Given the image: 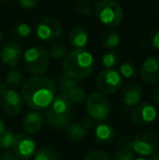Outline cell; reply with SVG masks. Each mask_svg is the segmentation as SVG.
I'll use <instances>...</instances> for the list:
<instances>
[{
  "label": "cell",
  "instance_id": "obj_1",
  "mask_svg": "<svg viewBox=\"0 0 159 160\" xmlns=\"http://www.w3.org/2000/svg\"><path fill=\"white\" fill-rule=\"evenodd\" d=\"M57 85L51 78L34 75L25 81L22 86L23 101L33 110L47 109L57 96Z\"/></svg>",
  "mask_w": 159,
  "mask_h": 160
},
{
  "label": "cell",
  "instance_id": "obj_2",
  "mask_svg": "<svg viewBox=\"0 0 159 160\" xmlns=\"http://www.w3.org/2000/svg\"><path fill=\"white\" fill-rule=\"evenodd\" d=\"M94 57L84 48H75L67 53L62 62L63 74L75 80H83L92 74L94 70Z\"/></svg>",
  "mask_w": 159,
  "mask_h": 160
},
{
  "label": "cell",
  "instance_id": "obj_3",
  "mask_svg": "<svg viewBox=\"0 0 159 160\" xmlns=\"http://www.w3.org/2000/svg\"><path fill=\"white\" fill-rule=\"evenodd\" d=\"M73 102L66 93H60L57 95L47 108L45 119L49 125L56 128H66L69 124L72 117Z\"/></svg>",
  "mask_w": 159,
  "mask_h": 160
},
{
  "label": "cell",
  "instance_id": "obj_4",
  "mask_svg": "<svg viewBox=\"0 0 159 160\" xmlns=\"http://www.w3.org/2000/svg\"><path fill=\"white\" fill-rule=\"evenodd\" d=\"M24 67L34 75H42L46 73L50 63V56L46 49L33 46L26 49L23 53Z\"/></svg>",
  "mask_w": 159,
  "mask_h": 160
},
{
  "label": "cell",
  "instance_id": "obj_5",
  "mask_svg": "<svg viewBox=\"0 0 159 160\" xmlns=\"http://www.w3.org/2000/svg\"><path fill=\"white\" fill-rule=\"evenodd\" d=\"M95 15L106 26L115 28L123 20V10L115 0H99L95 6Z\"/></svg>",
  "mask_w": 159,
  "mask_h": 160
},
{
  "label": "cell",
  "instance_id": "obj_6",
  "mask_svg": "<svg viewBox=\"0 0 159 160\" xmlns=\"http://www.w3.org/2000/svg\"><path fill=\"white\" fill-rule=\"evenodd\" d=\"M87 116L95 121H105L111 113V102L104 94L92 93L85 99Z\"/></svg>",
  "mask_w": 159,
  "mask_h": 160
},
{
  "label": "cell",
  "instance_id": "obj_7",
  "mask_svg": "<svg viewBox=\"0 0 159 160\" xmlns=\"http://www.w3.org/2000/svg\"><path fill=\"white\" fill-rule=\"evenodd\" d=\"M134 152L140 156H151L158 148V136L152 130H143L134 135L131 141Z\"/></svg>",
  "mask_w": 159,
  "mask_h": 160
},
{
  "label": "cell",
  "instance_id": "obj_8",
  "mask_svg": "<svg viewBox=\"0 0 159 160\" xmlns=\"http://www.w3.org/2000/svg\"><path fill=\"white\" fill-rule=\"evenodd\" d=\"M0 102L4 112L10 116H17L23 110V98L17 91L9 87L4 82L0 81Z\"/></svg>",
  "mask_w": 159,
  "mask_h": 160
},
{
  "label": "cell",
  "instance_id": "obj_9",
  "mask_svg": "<svg viewBox=\"0 0 159 160\" xmlns=\"http://www.w3.org/2000/svg\"><path fill=\"white\" fill-rule=\"evenodd\" d=\"M96 85L102 93L112 95L117 93L122 86V76L113 69H104L98 73Z\"/></svg>",
  "mask_w": 159,
  "mask_h": 160
},
{
  "label": "cell",
  "instance_id": "obj_10",
  "mask_svg": "<svg viewBox=\"0 0 159 160\" xmlns=\"http://www.w3.org/2000/svg\"><path fill=\"white\" fill-rule=\"evenodd\" d=\"M36 35L42 42H55L62 35V26L52 18H44L37 24Z\"/></svg>",
  "mask_w": 159,
  "mask_h": 160
},
{
  "label": "cell",
  "instance_id": "obj_11",
  "mask_svg": "<svg viewBox=\"0 0 159 160\" xmlns=\"http://www.w3.org/2000/svg\"><path fill=\"white\" fill-rule=\"evenodd\" d=\"M12 150L22 160H28L36 152V143L30 134L17 133L15 134Z\"/></svg>",
  "mask_w": 159,
  "mask_h": 160
},
{
  "label": "cell",
  "instance_id": "obj_12",
  "mask_svg": "<svg viewBox=\"0 0 159 160\" xmlns=\"http://www.w3.org/2000/svg\"><path fill=\"white\" fill-rule=\"evenodd\" d=\"M157 110L152 103L142 102L137 103L131 112V121L135 125L144 127L153 123L157 119Z\"/></svg>",
  "mask_w": 159,
  "mask_h": 160
},
{
  "label": "cell",
  "instance_id": "obj_13",
  "mask_svg": "<svg viewBox=\"0 0 159 160\" xmlns=\"http://www.w3.org/2000/svg\"><path fill=\"white\" fill-rule=\"evenodd\" d=\"M23 57L22 47L17 42H8L0 49V60L9 68H15Z\"/></svg>",
  "mask_w": 159,
  "mask_h": 160
},
{
  "label": "cell",
  "instance_id": "obj_14",
  "mask_svg": "<svg viewBox=\"0 0 159 160\" xmlns=\"http://www.w3.org/2000/svg\"><path fill=\"white\" fill-rule=\"evenodd\" d=\"M141 78L146 84L159 83V57L149 56L144 60L141 67Z\"/></svg>",
  "mask_w": 159,
  "mask_h": 160
},
{
  "label": "cell",
  "instance_id": "obj_15",
  "mask_svg": "<svg viewBox=\"0 0 159 160\" xmlns=\"http://www.w3.org/2000/svg\"><path fill=\"white\" fill-rule=\"evenodd\" d=\"M143 98V87L137 83H130L125 85L122 91V101L127 107H134Z\"/></svg>",
  "mask_w": 159,
  "mask_h": 160
},
{
  "label": "cell",
  "instance_id": "obj_16",
  "mask_svg": "<svg viewBox=\"0 0 159 160\" xmlns=\"http://www.w3.org/2000/svg\"><path fill=\"white\" fill-rule=\"evenodd\" d=\"M44 119L42 116L36 110L28 111L22 119V128L26 134H36L42 130Z\"/></svg>",
  "mask_w": 159,
  "mask_h": 160
},
{
  "label": "cell",
  "instance_id": "obj_17",
  "mask_svg": "<svg viewBox=\"0 0 159 160\" xmlns=\"http://www.w3.org/2000/svg\"><path fill=\"white\" fill-rule=\"evenodd\" d=\"M94 136H95V139L98 144L107 145V144H110L111 142L115 139L116 130L110 123L102 121V122H100L99 124H97V127L95 128Z\"/></svg>",
  "mask_w": 159,
  "mask_h": 160
},
{
  "label": "cell",
  "instance_id": "obj_18",
  "mask_svg": "<svg viewBox=\"0 0 159 160\" xmlns=\"http://www.w3.org/2000/svg\"><path fill=\"white\" fill-rule=\"evenodd\" d=\"M68 39L70 45L74 48H85L88 44V33L82 26H74L69 32Z\"/></svg>",
  "mask_w": 159,
  "mask_h": 160
},
{
  "label": "cell",
  "instance_id": "obj_19",
  "mask_svg": "<svg viewBox=\"0 0 159 160\" xmlns=\"http://www.w3.org/2000/svg\"><path fill=\"white\" fill-rule=\"evenodd\" d=\"M112 160H134V150L131 146V141L122 138L115 150Z\"/></svg>",
  "mask_w": 159,
  "mask_h": 160
},
{
  "label": "cell",
  "instance_id": "obj_20",
  "mask_svg": "<svg viewBox=\"0 0 159 160\" xmlns=\"http://www.w3.org/2000/svg\"><path fill=\"white\" fill-rule=\"evenodd\" d=\"M66 132L70 139L75 141V142H79V141L84 139L85 137L87 136V132H88V131L83 127L82 123L73 122V123H70V124L67 125Z\"/></svg>",
  "mask_w": 159,
  "mask_h": 160
},
{
  "label": "cell",
  "instance_id": "obj_21",
  "mask_svg": "<svg viewBox=\"0 0 159 160\" xmlns=\"http://www.w3.org/2000/svg\"><path fill=\"white\" fill-rule=\"evenodd\" d=\"M23 81H24L23 72L19 69H15V68H11V70L7 73L6 78H4V83L9 87H12V88L19 87L23 83Z\"/></svg>",
  "mask_w": 159,
  "mask_h": 160
},
{
  "label": "cell",
  "instance_id": "obj_22",
  "mask_svg": "<svg viewBox=\"0 0 159 160\" xmlns=\"http://www.w3.org/2000/svg\"><path fill=\"white\" fill-rule=\"evenodd\" d=\"M100 42H102L104 48H116V47L119 46L121 42L120 34L115 30L107 31L106 33L102 34Z\"/></svg>",
  "mask_w": 159,
  "mask_h": 160
},
{
  "label": "cell",
  "instance_id": "obj_23",
  "mask_svg": "<svg viewBox=\"0 0 159 160\" xmlns=\"http://www.w3.org/2000/svg\"><path fill=\"white\" fill-rule=\"evenodd\" d=\"M33 160H61V156L57 149L49 146H45L35 152Z\"/></svg>",
  "mask_w": 159,
  "mask_h": 160
},
{
  "label": "cell",
  "instance_id": "obj_24",
  "mask_svg": "<svg viewBox=\"0 0 159 160\" xmlns=\"http://www.w3.org/2000/svg\"><path fill=\"white\" fill-rule=\"evenodd\" d=\"M80 85L79 80H75L70 76L66 75V74H62L59 78H58V86L57 88H59L60 93H68L71 88Z\"/></svg>",
  "mask_w": 159,
  "mask_h": 160
},
{
  "label": "cell",
  "instance_id": "obj_25",
  "mask_svg": "<svg viewBox=\"0 0 159 160\" xmlns=\"http://www.w3.org/2000/svg\"><path fill=\"white\" fill-rule=\"evenodd\" d=\"M48 52H49L50 58H52V59H55V60H61V59H63L67 56V53H68V48H67V46L63 42H56L50 46Z\"/></svg>",
  "mask_w": 159,
  "mask_h": 160
},
{
  "label": "cell",
  "instance_id": "obj_26",
  "mask_svg": "<svg viewBox=\"0 0 159 160\" xmlns=\"http://www.w3.org/2000/svg\"><path fill=\"white\" fill-rule=\"evenodd\" d=\"M66 94L69 96V98L71 99V101H72L73 103H82L83 101H85V99H86L85 91L80 86V85L71 88L70 91Z\"/></svg>",
  "mask_w": 159,
  "mask_h": 160
},
{
  "label": "cell",
  "instance_id": "obj_27",
  "mask_svg": "<svg viewBox=\"0 0 159 160\" xmlns=\"http://www.w3.org/2000/svg\"><path fill=\"white\" fill-rule=\"evenodd\" d=\"M119 73L122 76V78H132L136 75V68L135 64L131 61L123 62L119 68Z\"/></svg>",
  "mask_w": 159,
  "mask_h": 160
},
{
  "label": "cell",
  "instance_id": "obj_28",
  "mask_svg": "<svg viewBox=\"0 0 159 160\" xmlns=\"http://www.w3.org/2000/svg\"><path fill=\"white\" fill-rule=\"evenodd\" d=\"M15 134L11 131L7 130L3 134L0 136V148L4 150L12 149L13 143H14Z\"/></svg>",
  "mask_w": 159,
  "mask_h": 160
},
{
  "label": "cell",
  "instance_id": "obj_29",
  "mask_svg": "<svg viewBox=\"0 0 159 160\" xmlns=\"http://www.w3.org/2000/svg\"><path fill=\"white\" fill-rule=\"evenodd\" d=\"M118 61H119V57L115 51L106 52L102 58V63L106 69H113L118 64Z\"/></svg>",
  "mask_w": 159,
  "mask_h": 160
},
{
  "label": "cell",
  "instance_id": "obj_30",
  "mask_svg": "<svg viewBox=\"0 0 159 160\" xmlns=\"http://www.w3.org/2000/svg\"><path fill=\"white\" fill-rule=\"evenodd\" d=\"M13 33L20 38H27L32 34V26L28 23H19L13 28Z\"/></svg>",
  "mask_w": 159,
  "mask_h": 160
},
{
  "label": "cell",
  "instance_id": "obj_31",
  "mask_svg": "<svg viewBox=\"0 0 159 160\" xmlns=\"http://www.w3.org/2000/svg\"><path fill=\"white\" fill-rule=\"evenodd\" d=\"M83 160H111L110 156L106 152L100 149H94L88 152Z\"/></svg>",
  "mask_w": 159,
  "mask_h": 160
},
{
  "label": "cell",
  "instance_id": "obj_32",
  "mask_svg": "<svg viewBox=\"0 0 159 160\" xmlns=\"http://www.w3.org/2000/svg\"><path fill=\"white\" fill-rule=\"evenodd\" d=\"M77 12L82 17H88L92 13V6L88 0H81L77 2Z\"/></svg>",
  "mask_w": 159,
  "mask_h": 160
},
{
  "label": "cell",
  "instance_id": "obj_33",
  "mask_svg": "<svg viewBox=\"0 0 159 160\" xmlns=\"http://www.w3.org/2000/svg\"><path fill=\"white\" fill-rule=\"evenodd\" d=\"M38 1L39 0H17L20 6L23 9H26V10L35 8V7L38 4Z\"/></svg>",
  "mask_w": 159,
  "mask_h": 160
},
{
  "label": "cell",
  "instance_id": "obj_34",
  "mask_svg": "<svg viewBox=\"0 0 159 160\" xmlns=\"http://www.w3.org/2000/svg\"><path fill=\"white\" fill-rule=\"evenodd\" d=\"M0 160H22L17 155H15L13 152H4L0 156Z\"/></svg>",
  "mask_w": 159,
  "mask_h": 160
},
{
  "label": "cell",
  "instance_id": "obj_35",
  "mask_svg": "<svg viewBox=\"0 0 159 160\" xmlns=\"http://www.w3.org/2000/svg\"><path fill=\"white\" fill-rule=\"evenodd\" d=\"M151 42L154 48L159 50V30L155 31V32L153 33V35H152V37H151Z\"/></svg>",
  "mask_w": 159,
  "mask_h": 160
},
{
  "label": "cell",
  "instance_id": "obj_36",
  "mask_svg": "<svg viewBox=\"0 0 159 160\" xmlns=\"http://www.w3.org/2000/svg\"><path fill=\"white\" fill-rule=\"evenodd\" d=\"M94 119L93 118H91L89 116H87L86 118L83 120V122H82V124H83V127H84L85 128H86L87 131H89L92 128H93V125H94Z\"/></svg>",
  "mask_w": 159,
  "mask_h": 160
},
{
  "label": "cell",
  "instance_id": "obj_37",
  "mask_svg": "<svg viewBox=\"0 0 159 160\" xmlns=\"http://www.w3.org/2000/svg\"><path fill=\"white\" fill-rule=\"evenodd\" d=\"M151 98H152V100H153L154 102L159 105V86L155 87V88L153 89V92H152V95H151Z\"/></svg>",
  "mask_w": 159,
  "mask_h": 160
},
{
  "label": "cell",
  "instance_id": "obj_38",
  "mask_svg": "<svg viewBox=\"0 0 159 160\" xmlns=\"http://www.w3.org/2000/svg\"><path fill=\"white\" fill-rule=\"evenodd\" d=\"M149 160H159V149H156L155 152L149 156Z\"/></svg>",
  "mask_w": 159,
  "mask_h": 160
},
{
  "label": "cell",
  "instance_id": "obj_39",
  "mask_svg": "<svg viewBox=\"0 0 159 160\" xmlns=\"http://www.w3.org/2000/svg\"><path fill=\"white\" fill-rule=\"evenodd\" d=\"M7 131V127L6 124H4V122L2 120H0V136H1L2 134H3L4 132Z\"/></svg>",
  "mask_w": 159,
  "mask_h": 160
},
{
  "label": "cell",
  "instance_id": "obj_40",
  "mask_svg": "<svg viewBox=\"0 0 159 160\" xmlns=\"http://www.w3.org/2000/svg\"><path fill=\"white\" fill-rule=\"evenodd\" d=\"M1 40H2V31L0 28V42H1Z\"/></svg>",
  "mask_w": 159,
  "mask_h": 160
},
{
  "label": "cell",
  "instance_id": "obj_41",
  "mask_svg": "<svg viewBox=\"0 0 159 160\" xmlns=\"http://www.w3.org/2000/svg\"><path fill=\"white\" fill-rule=\"evenodd\" d=\"M134 160H149V159H145V158H134Z\"/></svg>",
  "mask_w": 159,
  "mask_h": 160
},
{
  "label": "cell",
  "instance_id": "obj_42",
  "mask_svg": "<svg viewBox=\"0 0 159 160\" xmlns=\"http://www.w3.org/2000/svg\"><path fill=\"white\" fill-rule=\"evenodd\" d=\"M1 1H3V2H10V1H12V0H1Z\"/></svg>",
  "mask_w": 159,
  "mask_h": 160
},
{
  "label": "cell",
  "instance_id": "obj_43",
  "mask_svg": "<svg viewBox=\"0 0 159 160\" xmlns=\"http://www.w3.org/2000/svg\"><path fill=\"white\" fill-rule=\"evenodd\" d=\"M72 1H77H77H81V0H72Z\"/></svg>",
  "mask_w": 159,
  "mask_h": 160
}]
</instances>
